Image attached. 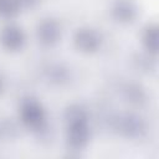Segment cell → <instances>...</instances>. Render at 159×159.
<instances>
[{"instance_id": "52a82bcc", "label": "cell", "mask_w": 159, "mask_h": 159, "mask_svg": "<svg viewBox=\"0 0 159 159\" xmlns=\"http://www.w3.org/2000/svg\"><path fill=\"white\" fill-rule=\"evenodd\" d=\"M112 17L119 24H130L138 16V7L133 0H116L111 7Z\"/></svg>"}, {"instance_id": "ba28073f", "label": "cell", "mask_w": 159, "mask_h": 159, "mask_svg": "<svg viewBox=\"0 0 159 159\" xmlns=\"http://www.w3.org/2000/svg\"><path fill=\"white\" fill-rule=\"evenodd\" d=\"M123 97L132 106L140 107L147 102V93L144 88L137 83H128L123 87Z\"/></svg>"}, {"instance_id": "8992f818", "label": "cell", "mask_w": 159, "mask_h": 159, "mask_svg": "<svg viewBox=\"0 0 159 159\" xmlns=\"http://www.w3.org/2000/svg\"><path fill=\"white\" fill-rule=\"evenodd\" d=\"M37 41L46 47L56 45L61 39V26L55 19H43L36 27Z\"/></svg>"}, {"instance_id": "7c38bea8", "label": "cell", "mask_w": 159, "mask_h": 159, "mask_svg": "<svg viewBox=\"0 0 159 159\" xmlns=\"http://www.w3.org/2000/svg\"><path fill=\"white\" fill-rule=\"evenodd\" d=\"M17 1H19L21 7H30V9H32V7H35L39 4L40 0H17Z\"/></svg>"}, {"instance_id": "5b68a950", "label": "cell", "mask_w": 159, "mask_h": 159, "mask_svg": "<svg viewBox=\"0 0 159 159\" xmlns=\"http://www.w3.org/2000/svg\"><path fill=\"white\" fill-rule=\"evenodd\" d=\"M25 42H26V36L20 26L15 24H9L1 29L0 43L6 51L10 52L20 51L25 46Z\"/></svg>"}, {"instance_id": "4fadbf2b", "label": "cell", "mask_w": 159, "mask_h": 159, "mask_svg": "<svg viewBox=\"0 0 159 159\" xmlns=\"http://www.w3.org/2000/svg\"><path fill=\"white\" fill-rule=\"evenodd\" d=\"M1 91H2V81L0 78V93H1Z\"/></svg>"}, {"instance_id": "6da1fadb", "label": "cell", "mask_w": 159, "mask_h": 159, "mask_svg": "<svg viewBox=\"0 0 159 159\" xmlns=\"http://www.w3.org/2000/svg\"><path fill=\"white\" fill-rule=\"evenodd\" d=\"M66 143L72 150H82L91 138L88 113L81 104H72L65 112Z\"/></svg>"}, {"instance_id": "8fae6325", "label": "cell", "mask_w": 159, "mask_h": 159, "mask_svg": "<svg viewBox=\"0 0 159 159\" xmlns=\"http://www.w3.org/2000/svg\"><path fill=\"white\" fill-rule=\"evenodd\" d=\"M21 6L17 0H0V17L12 19L20 11Z\"/></svg>"}, {"instance_id": "3957f363", "label": "cell", "mask_w": 159, "mask_h": 159, "mask_svg": "<svg viewBox=\"0 0 159 159\" xmlns=\"http://www.w3.org/2000/svg\"><path fill=\"white\" fill-rule=\"evenodd\" d=\"M117 132L130 140H139L147 135L148 127L145 120L135 113H123L114 119Z\"/></svg>"}, {"instance_id": "9c48e42d", "label": "cell", "mask_w": 159, "mask_h": 159, "mask_svg": "<svg viewBox=\"0 0 159 159\" xmlns=\"http://www.w3.org/2000/svg\"><path fill=\"white\" fill-rule=\"evenodd\" d=\"M142 42L149 55L157 56L158 53V26L157 24H149L145 26L143 35H142Z\"/></svg>"}, {"instance_id": "277c9868", "label": "cell", "mask_w": 159, "mask_h": 159, "mask_svg": "<svg viewBox=\"0 0 159 159\" xmlns=\"http://www.w3.org/2000/svg\"><path fill=\"white\" fill-rule=\"evenodd\" d=\"M102 43L103 37L101 32L89 26L77 29L73 35V45L82 53H94L102 47Z\"/></svg>"}, {"instance_id": "30bf717a", "label": "cell", "mask_w": 159, "mask_h": 159, "mask_svg": "<svg viewBox=\"0 0 159 159\" xmlns=\"http://www.w3.org/2000/svg\"><path fill=\"white\" fill-rule=\"evenodd\" d=\"M45 77L50 83L61 86V84L68 82L70 72H68V68H66L65 66L55 63V65H50L45 70Z\"/></svg>"}, {"instance_id": "7a4b0ae2", "label": "cell", "mask_w": 159, "mask_h": 159, "mask_svg": "<svg viewBox=\"0 0 159 159\" xmlns=\"http://www.w3.org/2000/svg\"><path fill=\"white\" fill-rule=\"evenodd\" d=\"M19 113L22 124L27 129L32 132H41L46 128L47 124L46 111L42 107V104L35 98L22 99Z\"/></svg>"}]
</instances>
